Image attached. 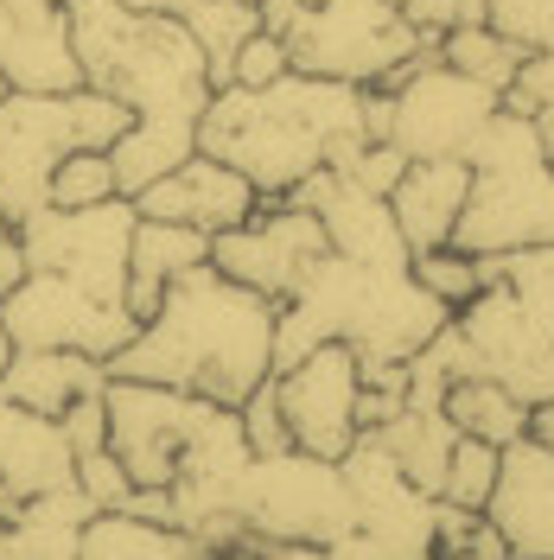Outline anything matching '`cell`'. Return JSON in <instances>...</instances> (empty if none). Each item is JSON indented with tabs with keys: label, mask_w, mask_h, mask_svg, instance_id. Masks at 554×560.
Instances as JSON below:
<instances>
[{
	"label": "cell",
	"mask_w": 554,
	"mask_h": 560,
	"mask_svg": "<svg viewBox=\"0 0 554 560\" xmlns=\"http://www.w3.org/2000/svg\"><path fill=\"white\" fill-rule=\"evenodd\" d=\"M210 548L192 535V528L173 523H147V516H128V510H103L83 523V541H77V560H205Z\"/></svg>",
	"instance_id": "24"
},
{
	"label": "cell",
	"mask_w": 554,
	"mask_h": 560,
	"mask_svg": "<svg viewBox=\"0 0 554 560\" xmlns=\"http://www.w3.org/2000/svg\"><path fill=\"white\" fill-rule=\"evenodd\" d=\"M440 58H447L459 77H472V83H485V90H510L517 83V70H522V51L517 38H504L490 20H478V26H452L447 38H440Z\"/></svg>",
	"instance_id": "28"
},
{
	"label": "cell",
	"mask_w": 554,
	"mask_h": 560,
	"mask_svg": "<svg viewBox=\"0 0 554 560\" xmlns=\"http://www.w3.org/2000/svg\"><path fill=\"white\" fill-rule=\"evenodd\" d=\"M210 261V236L192 223H166V217H140L135 243H128V313L147 318L160 306V293L173 287L185 268Z\"/></svg>",
	"instance_id": "23"
},
{
	"label": "cell",
	"mask_w": 554,
	"mask_h": 560,
	"mask_svg": "<svg viewBox=\"0 0 554 560\" xmlns=\"http://www.w3.org/2000/svg\"><path fill=\"white\" fill-rule=\"evenodd\" d=\"M542 153H549V166H554V147H542Z\"/></svg>",
	"instance_id": "49"
},
{
	"label": "cell",
	"mask_w": 554,
	"mask_h": 560,
	"mask_svg": "<svg viewBox=\"0 0 554 560\" xmlns=\"http://www.w3.org/2000/svg\"><path fill=\"white\" fill-rule=\"evenodd\" d=\"M345 135H363V90L307 70H287L262 90L223 83L198 115V153L236 166L262 198H287L300 178L325 166L332 140Z\"/></svg>",
	"instance_id": "3"
},
{
	"label": "cell",
	"mask_w": 554,
	"mask_h": 560,
	"mask_svg": "<svg viewBox=\"0 0 554 560\" xmlns=\"http://www.w3.org/2000/svg\"><path fill=\"white\" fill-rule=\"evenodd\" d=\"M287 198L307 205L312 217L325 223V243H332V255H345V261H363V268H408V261H415L408 243H402V230H395L389 198L363 191V185H350V178H338V173L319 166V173L300 178Z\"/></svg>",
	"instance_id": "16"
},
{
	"label": "cell",
	"mask_w": 554,
	"mask_h": 560,
	"mask_svg": "<svg viewBox=\"0 0 554 560\" xmlns=\"http://www.w3.org/2000/svg\"><path fill=\"white\" fill-rule=\"evenodd\" d=\"M408 275H415L420 287L440 300V306H452V313H459V306L485 287V275H478V255H465V248H452V243L415 255V261H408Z\"/></svg>",
	"instance_id": "31"
},
{
	"label": "cell",
	"mask_w": 554,
	"mask_h": 560,
	"mask_svg": "<svg viewBox=\"0 0 554 560\" xmlns=\"http://www.w3.org/2000/svg\"><path fill=\"white\" fill-rule=\"evenodd\" d=\"M26 275H33V261H26L20 230H13V223H0V300H7V293H13Z\"/></svg>",
	"instance_id": "39"
},
{
	"label": "cell",
	"mask_w": 554,
	"mask_h": 560,
	"mask_svg": "<svg viewBox=\"0 0 554 560\" xmlns=\"http://www.w3.org/2000/svg\"><path fill=\"white\" fill-rule=\"evenodd\" d=\"M236 523L249 528V541H345L357 528L350 510V485L338 471V458H312V453H275V458H249L243 485H236Z\"/></svg>",
	"instance_id": "8"
},
{
	"label": "cell",
	"mask_w": 554,
	"mask_h": 560,
	"mask_svg": "<svg viewBox=\"0 0 554 560\" xmlns=\"http://www.w3.org/2000/svg\"><path fill=\"white\" fill-rule=\"evenodd\" d=\"M122 7H135V13H185V7H192V0H122Z\"/></svg>",
	"instance_id": "42"
},
{
	"label": "cell",
	"mask_w": 554,
	"mask_h": 560,
	"mask_svg": "<svg viewBox=\"0 0 554 560\" xmlns=\"http://www.w3.org/2000/svg\"><path fill=\"white\" fill-rule=\"evenodd\" d=\"M325 255H332L325 223H319L307 205H293V198H262L249 223L210 236V268L230 275V280H243V287H255V293L275 300V306H287V300L307 287L312 268H319Z\"/></svg>",
	"instance_id": "13"
},
{
	"label": "cell",
	"mask_w": 554,
	"mask_h": 560,
	"mask_svg": "<svg viewBox=\"0 0 554 560\" xmlns=\"http://www.w3.org/2000/svg\"><path fill=\"white\" fill-rule=\"evenodd\" d=\"M485 20L522 51H554V0H485Z\"/></svg>",
	"instance_id": "32"
},
{
	"label": "cell",
	"mask_w": 554,
	"mask_h": 560,
	"mask_svg": "<svg viewBox=\"0 0 554 560\" xmlns=\"http://www.w3.org/2000/svg\"><path fill=\"white\" fill-rule=\"evenodd\" d=\"M45 198L58 210H83V205H103V198H122V185H115V160L96 153V147H77L65 153L51 178H45Z\"/></svg>",
	"instance_id": "30"
},
{
	"label": "cell",
	"mask_w": 554,
	"mask_h": 560,
	"mask_svg": "<svg viewBox=\"0 0 554 560\" xmlns=\"http://www.w3.org/2000/svg\"><path fill=\"white\" fill-rule=\"evenodd\" d=\"M497 458H504V446H490V440H472V433H459V440H452V453H447L440 503H459V510H478V516H485L490 485H497Z\"/></svg>",
	"instance_id": "29"
},
{
	"label": "cell",
	"mask_w": 554,
	"mask_h": 560,
	"mask_svg": "<svg viewBox=\"0 0 554 560\" xmlns=\"http://www.w3.org/2000/svg\"><path fill=\"white\" fill-rule=\"evenodd\" d=\"M377 440L395 453L402 465V478L427 497H440V478H447V453L452 440H459V427L447 420V408H402V415L377 427Z\"/></svg>",
	"instance_id": "26"
},
{
	"label": "cell",
	"mask_w": 554,
	"mask_h": 560,
	"mask_svg": "<svg viewBox=\"0 0 554 560\" xmlns=\"http://www.w3.org/2000/svg\"><path fill=\"white\" fill-rule=\"evenodd\" d=\"M287 420V440L312 458H345L357 446V350L350 345H312L300 363L268 376Z\"/></svg>",
	"instance_id": "15"
},
{
	"label": "cell",
	"mask_w": 554,
	"mask_h": 560,
	"mask_svg": "<svg viewBox=\"0 0 554 560\" xmlns=\"http://www.w3.org/2000/svg\"><path fill=\"white\" fill-rule=\"evenodd\" d=\"M262 33L287 45V65L332 83H389L402 65H415L427 38L408 26L402 0H255Z\"/></svg>",
	"instance_id": "6"
},
{
	"label": "cell",
	"mask_w": 554,
	"mask_h": 560,
	"mask_svg": "<svg viewBox=\"0 0 554 560\" xmlns=\"http://www.w3.org/2000/svg\"><path fill=\"white\" fill-rule=\"evenodd\" d=\"M447 318L452 306H440L408 268H363L345 255H325L275 318V370L300 363L312 345H350L357 370L408 363Z\"/></svg>",
	"instance_id": "4"
},
{
	"label": "cell",
	"mask_w": 554,
	"mask_h": 560,
	"mask_svg": "<svg viewBox=\"0 0 554 560\" xmlns=\"http://www.w3.org/2000/svg\"><path fill=\"white\" fill-rule=\"evenodd\" d=\"M287 45H280L275 33H249L243 45H236V65H230V83H243V90H262V83H275V77H287Z\"/></svg>",
	"instance_id": "36"
},
{
	"label": "cell",
	"mask_w": 554,
	"mask_h": 560,
	"mask_svg": "<svg viewBox=\"0 0 554 560\" xmlns=\"http://www.w3.org/2000/svg\"><path fill=\"white\" fill-rule=\"evenodd\" d=\"M0 388L33 408V415H65L77 408L83 395H103L108 388V370L103 357H83V350H13L7 370H0Z\"/></svg>",
	"instance_id": "22"
},
{
	"label": "cell",
	"mask_w": 554,
	"mask_h": 560,
	"mask_svg": "<svg viewBox=\"0 0 554 560\" xmlns=\"http://www.w3.org/2000/svg\"><path fill=\"white\" fill-rule=\"evenodd\" d=\"M0 77L26 96H65L83 83L77 45H70L65 7L45 13H0Z\"/></svg>",
	"instance_id": "20"
},
{
	"label": "cell",
	"mask_w": 554,
	"mask_h": 560,
	"mask_svg": "<svg viewBox=\"0 0 554 560\" xmlns=\"http://www.w3.org/2000/svg\"><path fill=\"white\" fill-rule=\"evenodd\" d=\"M243 440L255 458H275V453H293V440H287V420H280V401H275V383H262L249 395L243 408Z\"/></svg>",
	"instance_id": "33"
},
{
	"label": "cell",
	"mask_w": 554,
	"mask_h": 560,
	"mask_svg": "<svg viewBox=\"0 0 554 560\" xmlns=\"http://www.w3.org/2000/svg\"><path fill=\"white\" fill-rule=\"evenodd\" d=\"M77 478V458L65 446V427L51 415L20 408L7 388H0V485L20 490V497H45Z\"/></svg>",
	"instance_id": "21"
},
{
	"label": "cell",
	"mask_w": 554,
	"mask_h": 560,
	"mask_svg": "<svg viewBox=\"0 0 554 560\" xmlns=\"http://www.w3.org/2000/svg\"><path fill=\"white\" fill-rule=\"evenodd\" d=\"M205 560H255V548L243 541V548H217V555H205Z\"/></svg>",
	"instance_id": "44"
},
{
	"label": "cell",
	"mask_w": 554,
	"mask_h": 560,
	"mask_svg": "<svg viewBox=\"0 0 554 560\" xmlns=\"http://www.w3.org/2000/svg\"><path fill=\"white\" fill-rule=\"evenodd\" d=\"M402 166H408V153L402 147H389V140H370L357 160H350L338 178H350V185H363V191H377V198H389L395 191V178H402Z\"/></svg>",
	"instance_id": "37"
},
{
	"label": "cell",
	"mask_w": 554,
	"mask_h": 560,
	"mask_svg": "<svg viewBox=\"0 0 554 560\" xmlns=\"http://www.w3.org/2000/svg\"><path fill=\"white\" fill-rule=\"evenodd\" d=\"M275 318H280L275 300H262L255 287L198 261L160 293V306L140 318V331L103 370L243 408L249 395L275 376Z\"/></svg>",
	"instance_id": "2"
},
{
	"label": "cell",
	"mask_w": 554,
	"mask_h": 560,
	"mask_svg": "<svg viewBox=\"0 0 554 560\" xmlns=\"http://www.w3.org/2000/svg\"><path fill=\"white\" fill-rule=\"evenodd\" d=\"M255 560H332L319 541H249Z\"/></svg>",
	"instance_id": "40"
},
{
	"label": "cell",
	"mask_w": 554,
	"mask_h": 560,
	"mask_svg": "<svg viewBox=\"0 0 554 560\" xmlns=\"http://www.w3.org/2000/svg\"><path fill=\"white\" fill-rule=\"evenodd\" d=\"M103 408H108V453L122 458V471L135 485H173L178 465L192 458L198 433L210 427V415L223 401H205V395H185V388L166 383L108 376Z\"/></svg>",
	"instance_id": "10"
},
{
	"label": "cell",
	"mask_w": 554,
	"mask_h": 560,
	"mask_svg": "<svg viewBox=\"0 0 554 560\" xmlns=\"http://www.w3.org/2000/svg\"><path fill=\"white\" fill-rule=\"evenodd\" d=\"M83 83L108 90L135 115V128L108 147L122 198L147 191L173 173L185 153H198V115L210 103V70L198 38L173 13H135L122 0H58Z\"/></svg>",
	"instance_id": "1"
},
{
	"label": "cell",
	"mask_w": 554,
	"mask_h": 560,
	"mask_svg": "<svg viewBox=\"0 0 554 560\" xmlns=\"http://www.w3.org/2000/svg\"><path fill=\"white\" fill-rule=\"evenodd\" d=\"M45 7H58V0H0V13H45Z\"/></svg>",
	"instance_id": "43"
},
{
	"label": "cell",
	"mask_w": 554,
	"mask_h": 560,
	"mask_svg": "<svg viewBox=\"0 0 554 560\" xmlns=\"http://www.w3.org/2000/svg\"><path fill=\"white\" fill-rule=\"evenodd\" d=\"M178 20H185V33L198 38V51H205L210 90H223V83H230L236 45H243L249 33H262V13H255V0H192Z\"/></svg>",
	"instance_id": "27"
},
{
	"label": "cell",
	"mask_w": 554,
	"mask_h": 560,
	"mask_svg": "<svg viewBox=\"0 0 554 560\" xmlns=\"http://www.w3.org/2000/svg\"><path fill=\"white\" fill-rule=\"evenodd\" d=\"M440 408H447V420L459 433L490 440V446H510V440L529 433V401L510 383H497V376H452Z\"/></svg>",
	"instance_id": "25"
},
{
	"label": "cell",
	"mask_w": 554,
	"mask_h": 560,
	"mask_svg": "<svg viewBox=\"0 0 554 560\" xmlns=\"http://www.w3.org/2000/svg\"><path fill=\"white\" fill-rule=\"evenodd\" d=\"M485 523L504 535L510 560H554V453L529 433L504 446Z\"/></svg>",
	"instance_id": "17"
},
{
	"label": "cell",
	"mask_w": 554,
	"mask_h": 560,
	"mask_svg": "<svg viewBox=\"0 0 554 560\" xmlns=\"http://www.w3.org/2000/svg\"><path fill=\"white\" fill-rule=\"evenodd\" d=\"M0 325H7L13 350H83L103 363L140 331V318L122 300H103L51 268H33L0 300Z\"/></svg>",
	"instance_id": "11"
},
{
	"label": "cell",
	"mask_w": 554,
	"mask_h": 560,
	"mask_svg": "<svg viewBox=\"0 0 554 560\" xmlns=\"http://www.w3.org/2000/svg\"><path fill=\"white\" fill-rule=\"evenodd\" d=\"M485 287L447 318L452 376H497L522 401L549 395L554 350V243L478 255Z\"/></svg>",
	"instance_id": "5"
},
{
	"label": "cell",
	"mask_w": 554,
	"mask_h": 560,
	"mask_svg": "<svg viewBox=\"0 0 554 560\" xmlns=\"http://www.w3.org/2000/svg\"><path fill=\"white\" fill-rule=\"evenodd\" d=\"M7 96H13V83H7V77H0V103H7Z\"/></svg>",
	"instance_id": "46"
},
{
	"label": "cell",
	"mask_w": 554,
	"mask_h": 560,
	"mask_svg": "<svg viewBox=\"0 0 554 560\" xmlns=\"http://www.w3.org/2000/svg\"><path fill=\"white\" fill-rule=\"evenodd\" d=\"M370 90L389 96V147H402L408 160H465L504 103L497 90L459 77L440 58V45H427L415 65H402L389 83H370Z\"/></svg>",
	"instance_id": "9"
},
{
	"label": "cell",
	"mask_w": 554,
	"mask_h": 560,
	"mask_svg": "<svg viewBox=\"0 0 554 560\" xmlns=\"http://www.w3.org/2000/svg\"><path fill=\"white\" fill-rule=\"evenodd\" d=\"M350 485V510H357V541L370 560H434V497L402 478L395 453L377 433H357V446L338 458Z\"/></svg>",
	"instance_id": "14"
},
{
	"label": "cell",
	"mask_w": 554,
	"mask_h": 560,
	"mask_svg": "<svg viewBox=\"0 0 554 560\" xmlns=\"http://www.w3.org/2000/svg\"><path fill=\"white\" fill-rule=\"evenodd\" d=\"M77 490H83V497L96 503V516H103V510H122V503H128L135 478L122 471V458L108 453V446H96V453L77 458Z\"/></svg>",
	"instance_id": "34"
},
{
	"label": "cell",
	"mask_w": 554,
	"mask_h": 560,
	"mask_svg": "<svg viewBox=\"0 0 554 560\" xmlns=\"http://www.w3.org/2000/svg\"><path fill=\"white\" fill-rule=\"evenodd\" d=\"M255 205H262V191H255L236 166L210 160V153H185L173 173H160L147 191H135L140 217L192 223V230H205V236H223V230L249 223V217H255Z\"/></svg>",
	"instance_id": "18"
},
{
	"label": "cell",
	"mask_w": 554,
	"mask_h": 560,
	"mask_svg": "<svg viewBox=\"0 0 554 560\" xmlns=\"http://www.w3.org/2000/svg\"><path fill=\"white\" fill-rule=\"evenodd\" d=\"M135 223H140L135 198H103V205H83V210L45 205L20 223V243H26L33 268L70 275L77 287L128 306V243H135Z\"/></svg>",
	"instance_id": "12"
},
{
	"label": "cell",
	"mask_w": 554,
	"mask_h": 560,
	"mask_svg": "<svg viewBox=\"0 0 554 560\" xmlns=\"http://www.w3.org/2000/svg\"><path fill=\"white\" fill-rule=\"evenodd\" d=\"M529 440H535V446H549V453H554V395H542V401H529Z\"/></svg>",
	"instance_id": "41"
},
{
	"label": "cell",
	"mask_w": 554,
	"mask_h": 560,
	"mask_svg": "<svg viewBox=\"0 0 554 560\" xmlns=\"http://www.w3.org/2000/svg\"><path fill=\"white\" fill-rule=\"evenodd\" d=\"M549 395H554V350H549Z\"/></svg>",
	"instance_id": "47"
},
{
	"label": "cell",
	"mask_w": 554,
	"mask_h": 560,
	"mask_svg": "<svg viewBox=\"0 0 554 560\" xmlns=\"http://www.w3.org/2000/svg\"><path fill=\"white\" fill-rule=\"evenodd\" d=\"M58 427H65L70 458H83V453H96V446H108V408H103V395H83L77 408H65V415H58Z\"/></svg>",
	"instance_id": "38"
},
{
	"label": "cell",
	"mask_w": 554,
	"mask_h": 560,
	"mask_svg": "<svg viewBox=\"0 0 554 560\" xmlns=\"http://www.w3.org/2000/svg\"><path fill=\"white\" fill-rule=\"evenodd\" d=\"M135 128V115L115 103L96 83H77L65 96H26L13 90L0 103V223H26L33 210H45V178L51 166L77 153V147H96L108 153L115 140Z\"/></svg>",
	"instance_id": "7"
},
{
	"label": "cell",
	"mask_w": 554,
	"mask_h": 560,
	"mask_svg": "<svg viewBox=\"0 0 554 560\" xmlns=\"http://www.w3.org/2000/svg\"><path fill=\"white\" fill-rule=\"evenodd\" d=\"M465 198H472V160H408L395 191H389V210H395V230H402L408 255L447 248Z\"/></svg>",
	"instance_id": "19"
},
{
	"label": "cell",
	"mask_w": 554,
	"mask_h": 560,
	"mask_svg": "<svg viewBox=\"0 0 554 560\" xmlns=\"http://www.w3.org/2000/svg\"><path fill=\"white\" fill-rule=\"evenodd\" d=\"M0 560H7V523H0Z\"/></svg>",
	"instance_id": "48"
},
{
	"label": "cell",
	"mask_w": 554,
	"mask_h": 560,
	"mask_svg": "<svg viewBox=\"0 0 554 560\" xmlns=\"http://www.w3.org/2000/svg\"><path fill=\"white\" fill-rule=\"evenodd\" d=\"M408 26H415L427 45H440L452 26H478L485 20V0H402Z\"/></svg>",
	"instance_id": "35"
},
{
	"label": "cell",
	"mask_w": 554,
	"mask_h": 560,
	"mask_svg": "<svg viewBox=\"0 0 554 560\" xmlns=\"http://www.w3.org/2000/svg\"><path fill=\"white\" fill-rule=\"evenodd\" d=\"M7 357H13V338H7V325H0V370H7Z\"/></svg>",
	"instance_id": "45"
}]
</instances>
